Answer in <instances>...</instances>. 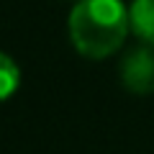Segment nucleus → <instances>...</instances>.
I'll return each mask as SVG.
<instances>
[{"label":"nucleus","mask_w":154,"mask_h":154,"mask_svg":"<svg viewBox=\"0 0 154 154\" xmlns=\"http://www.w3.org/2000/svg\"><path fill=\"white\" fill-rule=\"evenodd\" d=\"M67 26L72 46L88 59H105L116 54L131 31L123 0H77Z\"/></svg>","instance_id":"obj_1"},{"label":"nucleus","mask_w":154,"mask_h":154,"mask_svg":"<svg viewBox=\"0 0 154 154\" xmlns=\"http://www.w3.org/2000/svg\"><path fill=\"white\" fill-rule=\"evenodd\" d=\"M121 82L134 95H152L154 93V49L136 46L121 59Z\"/></svg>","instance_id":"obj_2"},{"label":"nucleus","mask_w":154,"mask_h":154,"mask_svg":"<svg viewBox=\"0 0 154 154\" xmlns=\"http://www.w3.org/2000/svg\"><path fill=\"white\" fill-rule=\"evenodd\" d=\"M131 31L144 44L154 46V0H134L128 8Z\"/></svg>","instance_id":"obj_3"},{"label":"nucleus","mask_w":154,"mask_h":154,"mask_svg":"<svg viewBox=\"0 0 154 154\" xmlns=\"http://www.w3.org/2000/svg\"><path fill=\"white\" fill-rule=\"evenodd\" d=\"M18 88H21V69L11 54L0 51V103L11 100Z\"/></svg>","instance_id":"obj_4"}]
</instances>
